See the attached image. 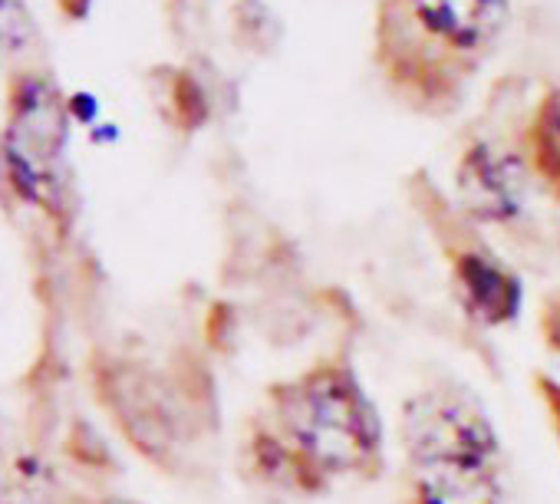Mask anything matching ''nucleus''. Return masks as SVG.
<instances>
[{
    "label": "nucleus",
    "mask_w": 560,
    "mask_h": 504,
    "mask_svg": "<svg viewBox=\"0 0 560 504\" xmlns=\"http://www.w3.org/2000/svg\"><path fill=\"white\" fill-rule=\"evenodd\" d=\"M109 504H136V501H109Z\"/></svg>",
    "instance_id": "13"
},
{
    "label": "nucleus",
    "mask_w": 560,
    "mask_h": 504,
    "mask_svg": "<svg viewBox=\"0 0 560 504\" xmlns=\"http://www.w3.org/2000/svg\"><path fill=\"white\" fill-rule=\"evenodd\" d=\"M521 152L534 185L560 204V86L547 90L524 119Z\"/></svg>",
    "instance_id": "9"
},
{
    "label": "nucleus",
    "mask_w": 560,
    "mask_h": 504,
    "mask_svg": "<svg viewBox=\"0 0 560 504\" xmlns=\"http://www.w3.org/2000/svg\"><path fill=\"white\" fill-rule=\"evenodd\" d=\"M260 415L294 448L324 494L340 481H376L386 474V425L347 353L273 379L264 389Z\"/></svg>",
    "instance_id": "2"
},
{
    "label": "nucleus",
    "mask_w": 560,
    "mask_h": 504,
    "mask_svg": "<svg viewBox=\"0 0 560 504\" xmlns=\"http://www.w3.org/2000/svg\"><path fill=\"white\" fill-rule=\"evenodd\" d=\"M534 178L527 172L521 136L514 142L475 136L455 162V204L478 224H511L527 208Z\"/></svg>",
    "instance_id": "5"
},
{
    "label": "nucleus",
    "mask_w": 560,
    "mask_h": 504,
    "mask_svg": "<svg viewBox=\"0 0 560 504\" xmlns=\"http://www.w3.org/2000/svg\"><path fill=\"white\" fill-rule=\"evenodd\" d=\"M237 471L254 494L270 501H311L324 497V488L294 455V448L280 438V432L257 412L244 422L237 442Z\"/></svg>",
    "instance_id": "6"
},
{
    "label": "nucleus",
    "mask_w": 560,
    "mask_h": 504,
    "mask_svg": "<svg viewBox=\"0 0 560 504\" xmlns=\"http://www.w3.org/2000/svg\"><path fill=\"white\" fill-rule=\"evenodd\" d=\"M67 8H73V0H67ZM86 8V0H80V11Z\"/></svg>",
    "instance_id": "12"
},
{
    "label": "nucleus",
    "mask_w": 560,
    "mask_h": 504,
    "mask_svg": "<svg viewBox=\"0 0 560 504\" xmlns=\"http://www.w3.org/2000/svg\"><path fill=\"white\" fill-rule=\"evenodd\" d=\"M508 17L511 0H376L373 67L402 109L448 119L494 57Z\"/></svg>",
    "instance_id": "1"
},
{
    "label": "nucleus",
    "mask_w": 560,
    "mask_h": 504,
    "mask_svg": "<svg viewBox=\"0 0 560 504\" xmlns=\"http://www.w3.org/2000/svg\"><path fill=\"white\" fill-rule=\"evenodd\" d=\"M530 389L544 409V419H547V429L557 442V452H560V379L547 370H534L530 373Z\"/></svg>",
    "instance_id": "10"
},
{
    "label": "nucleus",
    "mask_w": 560,
    "mask_h": 504,
    "mask_svg": "<svg viewBox=\"0 0 560 504\" xmlns=\"http://www.w3.org/2000/svg\"><path fill=\"white\" fill-rule=\"evenodd\" d=\"M396 504H508L501 461L402 465Z\"/></svg>",
    "instance_id": "7"
},
{
    "label": "nucleus",
    "mask_w": 560,
    "mask_h": 504,
    "mask_svg": "<svg viewBox=\"0 0 560 504\" xmlns=\"http://www.w3.org/2000/svg\"><path fill=\"white\" fill-rule=\"evenodd\" d=\"M399 448L406 465L432 461H501V435L478 399L462 383L435 379L399 409Z\"/></svg>",
    "instance_id": "4"
},
{
    "label": "nucleus",
    "mask_w": 560,
    "mask_h": 504,
    "mask_svg": "<svg viewBox=\"0 0 560 504\" xmlns=\"http://www.w3.org/2000/svg\"><path fill=\"white\" fill-rule=\"evenodd\" d=\"M63 142H67V116L57 96L47 86H31L21 96V106L11 126L14 165L31 181H44L50 175V165L60 159Z\"/></svg>",
    "instance_id": "8"
},
{
    "label": "nucleus",
    "mask_w": 560,
    "mask_h": 504,
    "mask_svg": "<svg viewBox=\"0 0 560 504\" xmlns=\"http://www.w3.org/2000/svg\"><path fill=\"white\" fill-rule=\"evenodd\" d=\"M406 195L439 247L448 291L462 314L485 330L511 327L524 310V281L488 244L481 224L471 221L429 175H412Z\"/></svg>",
    "instance_id": "3"
},
{
    "label": "nucleus",
    "mask_w": 560,
    "mask_h": 504,
    "mask_svg": "<svg viewBox=\"0 0 560 504\" xmlns=\"http://www.w3.org/2000/svg\"><path fill=\"white\" fill-rule=\"evenodd\" d=\"M537 337L544 350L560 360V288L547 291L537 307Z\"/></svg>",
    "instance_id": "11"
}]
</instances>
